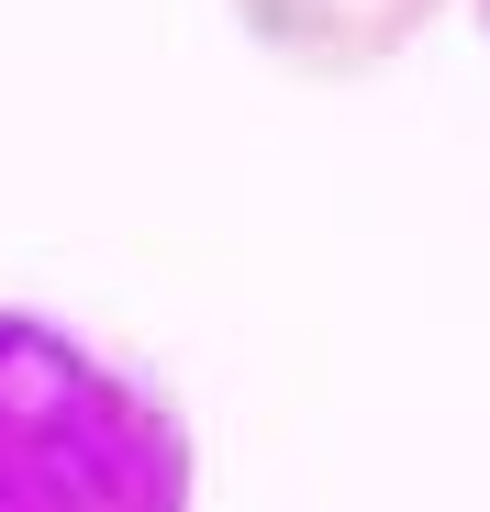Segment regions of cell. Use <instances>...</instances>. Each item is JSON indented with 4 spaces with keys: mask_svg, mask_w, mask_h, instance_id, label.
<instances>
[{
    "mask_svg": "<svg viewBox=\"0 0 490 512\" xmlns=\"http://www.w3.org/2000/svg\"><path fill=\"white\" fill-rule=\"evenodd\" d=\"M0 512H201L179 390L34 301H0Z\"/></svg>",
    "mask_w": 490,
    "mask_h": 512,
    "instance_id": "obj_1",
    "label": "cell"
},
{
    "mask_svg": "<svg viewBox=\"0 0 490 512\" xmlns=\"http://www.w3.org/2000/svg\"><path fill=\"white\" fill-rule=\"evenodd\" d=\"M234 34L257 45L279 78H312V90H357V78H390L457 0H223Z\"/></svg>",
    "mask_w": 490,
    "mask_h": 512,
    "instance_id": "obj_2",
    "label": "cell"
},
{
    "mask_svg": "<svg viewBox=\"0 0 490 512\" xmlns=\"http://www.w3.org/2000/svg\"><path fill=\"white\" fill-rule=\"evenodd\" d=\"M468 23H479V45H490V0H468Z\"/></svg>",
    "mask_w": 490,
    "mask_h": 512,
    "instance_id": "obj_3",
    "label": "cell"
}]
</instances>
